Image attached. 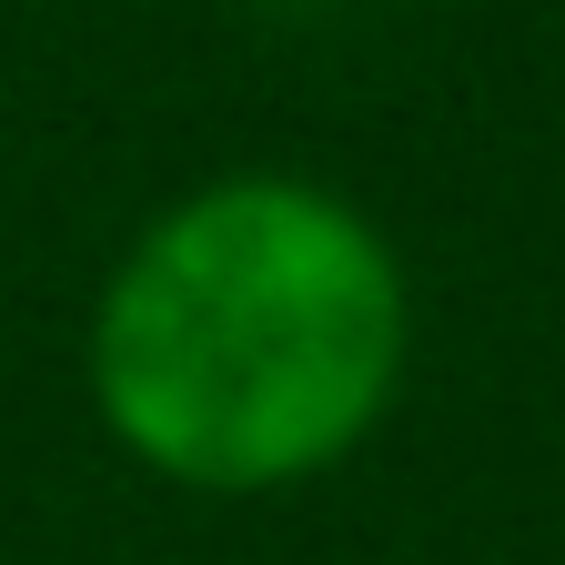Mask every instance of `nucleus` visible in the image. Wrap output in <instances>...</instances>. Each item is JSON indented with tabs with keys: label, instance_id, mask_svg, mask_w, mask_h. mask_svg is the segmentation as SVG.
<instances>
[{
	"label": "nucleus",
	"instance_id": "f257e3e1",
	"mask_svg": "<svg viewBox=\"0 0 565 565\" xmlns=\"http://www.w3.org/2000/svg\"><path fill=\"white\" fill-rule=\"evenodd\" d=\"M404 353L414 294L374 212L303 172H223L121 243L82 384L141 475L243 505L364 455Z\"/></svg>",
	"mask_w": 565,
	"mask_h": 565
}]
</instances>
